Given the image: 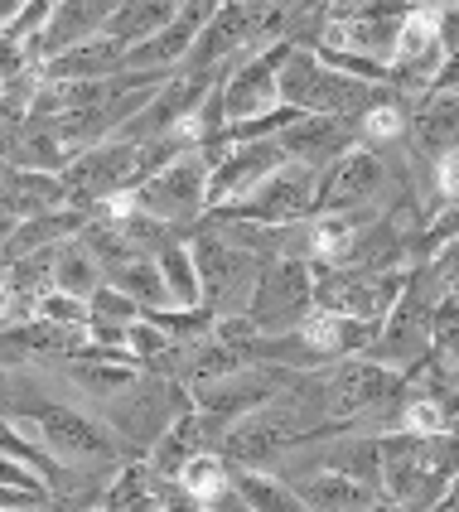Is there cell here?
<instances>
[{
    "label": "cell",
    "mask_w": 459,
    "mask_h": 512,
    "mask_svg": "<svg viewBox=\"0 0 459 512\" xmlns=\"http://www.w3.org/2000/svg\"><path fill=\"white\" fill-rule=\"evenodd\" d=\"M15 426L25 430L49 459H58L63 469H121V464H131V455L121 450V440L107 430V421L92 406L73 401V392L63 387V377L54 382V392L39 401L25 421H15Z\"/></svg>",
    "instance_id": "6da1fadb"
},
{
    "label": "cell",
    "mask_w": 459,
    "mask_h": 512,
    "mask_svg": "<svg viewBox=\"0 0 459 512\" xmlns=\"http://www.w3.org/2000/svg\"><path fill=\"white\" fill-rule=\"evenodd\" d=\"M155 266L165 276V290H170L174 310H199L203 305V285L199 271H194V256H189V242H170L155 252Z\"/></svg>",
    "instance_id": "f1b7e54d"
},
{
    "label": "cell",
    "mask_w": 459,
    "mask_h": 512,
    "mask_svg": "<svg viewBox=\"0 0 459 512\" xmlns=\"http://www.w3.org/2000/svg\"><path fill=\"white\" fill-rule=\"evenodd\" d=\"M10 324V290H5V281H0V329Z\"/></svg>",
    "instance_id": "f35d334b"
},
{
    "label": "cell",
    "mask_w": 459,
    "mask_h": 512,
    "mask_svg": "<svg viewBox=\"0 0 459 512\" xmlns=\"http://www.w3.org/2000/svg\"><path fill=\"white\" fill-rule=\"evenodd\" d=\"M107 285H116L126 300H136V305H141V314L170 310V290H165V276H160L155 256H131L126 266L107 271Z\"/></svg>",
    "instance_id": "4316f807"
},
{
    "label": "cell",
    "mask_w": 459,
    "mask_h": 512,
    "mask_svg": "<svg viewBox=\"0 0 459 512\" xmlns=\"http://www.w3.org/2000/svg\"><path fill=\"white\" fill-rule=\"evenodd\" d=\"M15 228H20V223H15V218H10V213L0 208V252H5V242L15 237Z\"/></svg>",
    "instance_id": "8d00e7d4"
},
{
    "label": "cell",
    "mask_w": 459,
    "mask_h": 512,
    "mask_svg": "<svg viewBox=\"0 0 459 512\" xmlns=\"http://www.w3.org/2000/svg\"><path fill=\"white\" fill-rule=\"evenodd\" d=\"M421 266H426V276H431L440 300H445V295H455L459 300V242H450L445 252H435L431 261H421Z\"/></svg>",
    "instance_id": "836d02e7"
},
{
    "label": "cell",
    "mask_w": 459,
    "mask_h": 512,
    "mask_svg": "<svg viewBox=\"0 0 459 512\" xmlns=\"http://www.w3.org/2000/svg\"><path fill=\"white\" fill-rule=\"evenodd\" d=\"M319 179H324V174L286 160L261 189H252L247 199L223 208V213H208V218L252 223V228H300V223H310L319 213Z\"/></svg>",
    "instance_id": "ba28073f"
},
{
    "label": "cell",
    "mask_w": 459,
    "mask_h": 512,
    "mask_svg": "<svg viewBox=\"0 0 459 512\" xmlns=\"http://www.w3.org/2000/svg\"><path fill=\"white\" fill-rule=\"evenodd\" d=\"M0 488H10V493H49L44 479L25 469V464H15V459H0Z\"/></svg>",
    "instance_id": "e575fe53"
},
{
    "label": "cell",
    "mask_w": 459,
    "mask_h": 512,
    "mask_svg": "<svg viewBox=\"0 0 459 512\" xmlns=\"http://www.w3.org/2000/svg\"><path fill=\"white\" fill-rule=\"evenodd\" d=\"M411 15V5H324V25H319L315 54L339 68V63H373L387 68L397 54L402 25Z\"/></svg>",
    "instance_id": "3957f363"
},
{
    "label": "cell",
    "mask_w": 459,
    "mask_h": 512,
    "mask_svg": "<svg viewBox=\"0 0 459 512\" xmlns=\"http://www.w3.org/2000/svg\"><path fill=\"white\" fill-rule=\"evenodd\" d=\"M295 44H276V49H261V54L242 58L228 78L218 83V97H223V116L232 126H247V121H261L281 107V68Z\"/></svg>",
    "instance_id": "4fadbf2b"
},
{
    "label": "cell",
    "mask_w": 459,
    "mask_h": 512,
    "mask_svg": "<svg viewBox=\"0 0 459 512\" xmlns=\"http://www.w3.org/2000/svg\"><path fill=\"white\" fill-rule=\"evenodd\" d=\"M97 512H160V479L150 474L145 459H131L112 474V484L102 488Z\"/></svg>",
    "instance_id": "484cf974"
},
{
    "label": "cell",
    "mask_w": 459,
    "mask_h": 512,
    "mask_svg": "<svg viewBox=\"0 0 459 512\" xmlns=\"http://www.w3.org/2000/svg\"><path fill=\"white\" fill-rule=\"evenodd\" d=\"M112 10H116V0H54L49 25L39 29V39L25 49V63L29 68H44V63L73 54V49H83L92 39H102Z\"/></svg>",
    "instance_id": "5bb4252c"
},
{
    "label": "cell",
    "mask_w": 459,
    "mask_h": 512,
    "mask_svg": "<svg viewBox=\"0 0 459 512\" xmlns=\"http://www.w3.org/2000/svg\"><path fill=\"white\" fill-rule=\"evenodd\" d=\"M310 314H315V266L305 256L266 261L257 276V290H252V305H247V319L257 324L261 339L300 334Z\"/></svg>",
    "instance_id": "8992f818"
},
{
    "label": "cell",
    "mask_w": 459,
    "mask_h": 512,
    "mask_svg": "<svg viewBox=\"0 0 459 512\" xmlns=\"http://www.w3.org/2000/svg\"><path fill=\"white\" fill-rule=\"evenodd\" d=\"M174 15H179V5H170V0H121L102 34H107L116 49H121V58H126L136 44H145V39H155L165 25H174Z\"/></svg>",
    "instance_id": "7402d4cb"
},
{
    "label": "cell",
    "mask_w": 459,
    "mask_h": 512,
    "mask_svg": "<svg viewBox=\"0 0 459 512\" xmlns=\"http://www.w3.org/2000/svg\"><path fill=\"white\" fill-rule=\"evenodd\" d=\"M440 68H445V49H440V29H435V5H411L397 54L387 63V92H397L416 107L426 92H435Z\"/></svg>",
    "instance_id": "7c38bea8"
},
{
    "label": "cell",
    "mask_w": 459,
    "mask_h": 512,
    "mask_svg": "<svg viewBox=\"0 0 459 512\" xmlns=\"http://www.w3.org/2000/svg\"><path fill=\"white\" fill-rule=\"evenodd\" d=\"M295 488V498L305 503V512H368L377 503L373 488L353 484L344 474H329V469H315V474H305Z\"/></svg>",
    "instance_id": "603a6c76"
},
{
    "label": "cell",
    "mask_w": 459,
    "mask_h": 512,
    "mask_svg": "<svg viewBox=\"0 0 459 512\" xmlns=\"http://www.w3.org/2000/svg\"><path fill=\"white\" fill-rule=\"evenodd\" d=\"M459 479V430L450 435H382L377 498L402 512H440Z\"/></svg>",
    "instance_id": "7a4b0ae2"
},
{
    "label": "cell",
    "mask_w": 459,
    "mask_h": 512,
    "mask_svg": "<svg viewBox=\"0 0 459 512\" xmlns=\"http://www.w3.org/2000/svg\"><path fill=\"white\" fill-rule=\"evenodd\" d=\"M174 484L184 488V493L194 498V508L203 512V508H213L218 498H228L232 493V469L218 455H199L179 479H174Z\"/></svg>",
    "instance_id": "f546056e"
},
{
    "label": "cell",
    "mask_w": 459,
    "mask_h": 512,
    "mask_svg": "<svg viewBox=\"0 0 459 512\" xmlns=\"http://www.w3.org/2000/svg\"><path fill=\"white\" fill-rule=\"evenodd\" d=\"M440 512H459V479L450 484V493H445V503H440Z\"/></svg>",
    "instance_id": "74e56055"
},
{
    "label": "cell",
    "mask_w": 459,
    "mask_h": 512,
    "mask_svg": "<svg viewBox=\"0 0 459 512\" xmlns=\"http://www.w3.org/2000/svg\"><path fill=\"white\" fill-rule=\"evenodd\" d=\"M208 174H213V165L199 150L165 165V170H155L150 179L136 184L141 189V213H150L155 223L184 232V237H194V228L208 218Z\"/></svg>",
    "instance_id": "9c48e42d"
},
{
    "label": "cell",
    "mask_w": 459,
    "mask_h": 512,
    "mask_svg": "<svg viewBox=\"0 0 459 512\" xmlns=\"http://www.w3.org/2000/svg\"><path fill=\"white\" fill-rule=\"evenodd\" d=\"M281 155L290 165H305V170H334L344 155L358 150V126L353 121H339V116H295L286 131L276 136Z\"/></svg>",
    "instance_id": "e0dca14e"
},
{
    "label": "cell",
    "mask_w": 459,
    "mask_h": 512,
    "mask_svg": "<svg viewBox=\"0 0 459 512\" xmlns=\"http://www.w3.org/2000/svg\"><path fill=\"white\" fill-rule=\"evenodd\" d=\"M179 411H189V392H184L179 382H165V377H150V372H145L131 392H121L116 401H107L97 416L107 421V430L121 440L126 455L145 459L150 445L170 430V421Z\"/></svg>",
    "instance_id": "52a82bcc"
},
{
    "label": "cell",
    "mask_w": 459,
    "mask_h": 512,
    "mask_svg": "<svg viewBox=\"0 0 459 512\" xmlns=\"http://www.w3.org/2000/svg\"><path fill=\"white\" fill-rule=\"evenodd\" d=\"M102 285H107V276H102V266L92 261V252H87L78 237H73L68 247H58V256H54V290H63V295H73V300H83L87 305Z\"/></svg>",
    "instance_id": "83f0119b"
},
{
    "label": "cell",
    "mask_w": 459,
    "mask_h": 512,
    "mask_svg": "<svg viewBox=\"0 0 459 512\" xmlns=\"http://www.w3.org/2000/svg\"><path fill=\"white\" fill-rule=\"evenodd\" d=\"M189 256H194V271H199L203 305L213 314H247L266 261L257 252H247V247H237L228 232L218 223H208V218L189 237Z\"/></svg>",
    "instance_id": "5b68a950"
},
{
    "label": "cell",
    "mask_w": 459,
    "mask_h": 512,
    "mask_svg": "<svg viewBox=\"0 0 459 512\" xmlns=\"http://www.w3.org/2000/svg\"><path fill=\"white\" fill-rule=\"evenodd\" d=\"M213 10H218V5H194V0H184L179 15H174V25H165L155 39L136 44L131 54L121 58V73H136V78H174V73L184 68L189 49H194V39L203 34V25L213 20Z\"/></svg>",
    "instance_id": "9a60e30c"
},
{
    "label": "cell",
    "mask_w": 459,
    "mask_h": 512,
    "mask_svg": "<svg viewBox=\"0 0 459 512\" xmlns=\"http://www.w3.org/2000/svg\"><path fill=\"white\" fill-rule=\"evenodd\" d=\"M435 300L440 295H435L426 266H411L406 271V290L397 295V305L387 310V319L377 324V343L368 348V358L411 377L435 348Z\"/></svg>",
    "instance_id": "277c9868"
},
{
    "label": "cell",
    "mask_w": 459,
    "mask_h": 512,
    "mask_svg": "<svg viewBox=\"0 0 459 512\" xmlns=\"http://www.w3.org/2000/svg\"><path fill=\"white\" fill-rule=\"evenodd\" d=\"M170 348H174V343L165 339V334H160V329H155L145 314L136 319V324H131V329H126V353H131V363H141L145 372L155 368V363H160Z\"/></svg>",
    "instance_id": "1f68e13d"
},
{
    "label": "cell",
    "mask_w": 459,
    "mask_h": 512,
    "mask_svg": "<svg viewBox=\"0 0 459 512\" xmlns=\"http://www.w3.org/2000/svg\"><path fill=\"white\" fill-rule=\"evenodd\" d=\"M459 150V92H426L411 107V136H406V160L411 165H440Z\"/></svg>",
    "instance_id": "ac0fdd59"
},
{
    "label": "cell",
    "mask_w": 459,
    "mask_h": 512,
    "mask_svg": "<svg viewBox=\"0 0 459 512\" xmlns=\"http://www.w3.org/2000/svg\"><path fill=\"white\" fill-rule=\"evenodd\" d=\"M406 136H411V102L387 92L373 112L358 116V145L373 150V155H397L406 150Z\"/></svg>",
    "instance_id": "d4e9b609"
},
{
    "label": "cell",
    "mask_w": 459,
    "mask_h": 512,
    "mask_svg": "<svg viewBox=\"0 0 459 512\" xmlns=\"http://www.w3.org/2000/svg\"><path fill=\"white\" fill-rule=\"evenodd\" d=\"M20 73H25V68H20ZM10 78H15V73H5V68H0V92H5V83H10Z\"/></svg>",
    "instance_id": "ab89813d"
},
{
    "label": "cell",
    "mask_w": 459,
    "mask_h": 512,
    "mask_svg": "<svg viewBox=\"0 0 459 512\" xmlns=\"http://www.w3.org/2000/svg\"><path fill=\"white\" fill-rule=\"evenodd\" d=\"M406 290V271H353V266H315V310L344 314L358 324H382Z\"/></svg>",
    "instance_id": "30bf717a"
},
{
    "label": "cell",
    "mask_w": 459,
    "mask_h": 512,
    "mask_svg": "<svg viewBox=\"0 0 459 512\" xmlns=\"http://www.w3.org/2000/svg\"><path fill=\"white\" fill-rule=\"evenodd\" d=\"M435 29L445 58H459V5H435Z\"/></svg>",
    "instance_id": "d590c367"
},
{
    "label": "cell",
    "mask_w": 459,
    "mask_h": 512,
    "mask_svg": "<svg viewBox=\"0 0 459 512\" xmlns=\"http://www.w3.org/2000/svg\"><path fill=\"white\" fill-rule=\"evenodd\" d=\"M116 73H121V49L107 34L39 68V78H49V83H112Z\"/></svg>",
    "instance_id": "cb8c5ba5"
},
{
    "label": "cell",
    "mask_w": 459,
    "mask_h": 512,
    "mask_svg": "<svg viewBox=\"0 0 459 512\" xmlns=\"http://www.w3.org/2000/svg\"><path fill=\"white\" fill-rule=\"evenodd\" d=\"M141 184V145L131 141H102L73 155V165L63 170V189H68V208H102V203L121 194V189H136Z\"/></svg>",
    "instance_id": "8fae6325"
},
{
    "label": "cell",
    "mask_w": 459,
    "mask_h": 512,
    "mask_svg": "<svg viewBox=\"0 0 459 512\" xmlns=\"http://www.w3.org/2000/svg\"><path fill=\"white\" fill-rule=\"evenodd\" d=\"M83 228H87L83 208H58V213H44V218H29V223H20L15 237L5 242L0 261H20V256H39V252H54V247H68Z\"/></svg>",
    "instance_id": "44dd1931"
},
{
    "label": "cell",
    "mask_w": 459,
    "mask_h": 512,
    "mask_svg": "<svg viewBox=\"0 0 459 512\" xmlns=\"http://www.w3.org/2000/svg\"><path fill=\"white\" fill-rule=\"evenodd\" d=\"M286 165V155H281V145L276 141H242L232 145L228 155L213 165L208 174V213H223L232 203H242L252 189H261L271 174Z\"/></svg>",
    "instance_id": "2e32d148"
},
{
    "label": "cell",
    "mask_w": 459,
    "mask_h": 512,
    "mask_svg": "<svg viewBox=\"0 0 459 512\" xmlns=\"http://www.w3.org/2000/svg\"><path fill=\"white\" fill-rule=\"evenodd\" d=\"M0 208L29 223V218H44L68 208V189H63V174H34V170H5L0 174Z\"/></svg>",
    "instance_id": "ffe728a7"
},
{
    "label": "cell",
    "mask_w": 459,
    "mask_h": 512,
    "mask_svg": "<svg viewBox=\"0 0 459 512\" xmlns=\"http://www.w3.org/2000/svg\"><path fill=\"white\" fill-rule=\"evenodd\" d=\"M300 339L315 348L319 363H344V358H368V348L377 343V324H358V319H344V314H324L315 310L305 319Z\"/></svg>",
    "instance_id": "d6986e66"
},
{
    "label": "cell",
    "mask_w": 459,
    "mask_h": 512,
    "mask_svg": "<svg viewBox=\"0 0 459 512\" xmlns=\"http://www.w3.org/2000/svg\"><path fill=\"white\" fill-rule=\"evenodd\" d=\"M5 170H10V165H5V160H0V174H5Z\"/></svg>",
    "instance_id": "60d3db41"
},
{
    "label": "cell",
    "mask_w": 459,
    "mask_h": 512,
    "mask_svg": "<svg viewBox=\"0 0 459 512\" xmlns=\"http://www.w3.org/2000/svg\"><path fill=\"white\" fill-rule=\"evenodd\" d=\"M87 310H92V319H107V324H121V329H131V324L141 319V305L126 300L116 285H102V290L87 300Z\"/></svg>",
    "instance_id": "d6a6232c"
},
{
    "label": "cell",
    "mask_w": 459,
    "mask_h": 512,
    "mask_svg": "<svg viewBox=\"0 0 459 512\" xmlns=\"http://www.w3.org/2000/svg\"><path fill=\"white\" fill-rule=\"evenodd\" d=\"M34 319H39V324H54V329H87L92 310H87L83 300L63 295V290H49V295L34 305Z\"/></svg>",
    "instance_id": "4dcf8cb0"
}]
</instances>
